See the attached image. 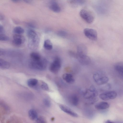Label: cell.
Listing matches in <instances>:
<instances>
[{"label":"cell","mask_w":123,"mask_h":123,"mask_svg":"<svg viewBox=\"0 0 123 123\" xmlns=\"http://www.w3.org/2000/svg\"><path fill=\"white\" fill-rule=\"evenodd\" d=\"M76 58L78 61L81 64L84 65L89 64L90 62V59L86 55H77Z\"/></svg>","instance_id":"cell-10"},{"label":"cell","mask_w":123,"mask_h":123,"mask_svg":"<svg viewBox=\"0 0 123 123\" xmlns=\"http://www.w3.org/2000/svg\"><path fill=\"white\" fill-rule=\"evenodd\" d=\"M30 56L31 60H38L42 58L40 55L36 52H34L31 53L30 54Z\"/></svg>","instance_id":"cell-23"},{"label":"cell","mask_w":123,"mask_h":123,"mask_svg":"<svg viewBox=\"0 0 123 123\" xmlns=\"http://www.w3.org/2000/svg\"><path fill=\"white\" fill-rule=\"evenodd\" d=\"M80 17L86 23L91 24L94 19V16L93 13L89 10L86 9H81L80 12Z\"/></svg>","instance_id":"cell-5"},{"label":"cell","mask_w":123,"mask_h":123,"mask_svg":"<svg viewBox=\"0 0 123 123\" xmlns=\"http://www.w3.org/2000/svg\"><path fill=\"white\" fill-rule=\"evenodd\" d=\"M34 123H46L45 118L42 117H39L35 120Z\"/></svg>","instance_id":"cell-25"},{"label":"cell","mask_w":123,"mask_h":123,"mask_svg":"<svg viewBox=\"0 0 123 123\" xmlns=\"http://www.w3.org/2000/svg\"><path fill=\"white\" fill-rule=\"evenodd\" d=\"M10 66L8 62L1 59H0V68L2 69L8 68Z\"/></svg>","instance_id":"cell-19"},{"label":"cell","mask_w":123,"mask_h":123,"mask_svg":"<svg viewBox=\"0 0 123 123\" xmlns=\"http://www.w3.org/2000/svg\"><path fill=\"white\" fill-rule=\"evenodd\" d=\"M12 1L14 2H18L20 1L19 0H12Z\"/></svg>","instance_id":"cell-32"},{"label":"cell","mask_w":123,"mask_h":123,"mask_svg":"<svg viewBox=\"0 0 123 123\" xmlns=\"http://www.w3.org/2000/svg\"><path fill=\"white\" fill-rule=\"evenodd\" d=\"M62 77L65 81L69 84H72L75 81V80L72 75L70 74H64L63 75Z\"/></svg>","instance_id":"cell-15"},{"label":"cell","mask_w":123,"mask_h":123,"mask_svg":"<svg viewBox=\"0 0 123 123\" xmlns=\"http://www.w3.org/2000/svg\"><path fill=\"white\" fill-rule=\"evenodd\" d=\"M41 88L45 91H48L49 90V87L48 84L45 82H42L41 86Z\"/></svg>","instance_id":"cell-26"},{"label":"cell","mask_w":123,"mask_h":123,"mask_svg":"<svg viewBox=\"0 0 123 123\" xmlns=\"http://www.w3.org/2000/svg\"><path fill=\"white\" fill-rule=\"evenodd\" d=\"M13 31L15 34L21 35L24 33L25 31L24 29L21 27L17 26L13 29Z\"/></svg>","instance_id":"cell-22"},{"label":"cell","mask_w":123,"mask_h":123,"mask_svg":"<svg viewBox=\"0 0 123 123\" xmlns=\"http://www.w3.org/2000/svg\"><path fill=\"white\" fill-rule=\"evenodd\" d=\"M44 48L47 50H51L53 48V45L50 40L47 39L45 40L44 43Z\"/></svg>","instance_id":"cell-20"},{"label":"cell","mask_w":123,"mask_h":123,"mask_svg":"<svg viewBox=\"0 0 123 123\" xmlns=\"http://www.w3.org/2000/svg\"><path fill=\"white\" fill-rule=\"evenodd\" d=\"M9 39L8 37L4 34H0V40L2 41H8Z\"/></svg>","instance_id":"cell-27"},{"label":"cell","mask_w":123,"mask_h":123,"mask_svg":"<svg viewBox=\"0 0 123 123\" xmlns=\"http://www.w3.org/2000/svg\"><path fill=\"white\" fill-rule=\"evenodd\" d=\"M77 54L78 55H86L87 49L86 47L84 44L78 45L77 48Z\"/></svg>","instance_id":"cell-14"},{"label":"cell","mask_w":123,"mask_h":123,"mask_svg":"<svg viewBox=\"0 0 123 123\" xmlns=\"http://www.w3.org/2000/svg\"><path fill=\"white\" fill-rule=\"evenodd\" d=\"M28 115L30 118L33 120H35L38 117L37 111L33 109H31L29 110Z\"/></svg>","instance_id":"cell-17"},{"label":"cell","mask_w":123,"mask_h":123,"mask_svg":"<svg viewBox=\"0 0 123 123\" xmlns=\"http://www.w3.org/2000/svg\"><path fill=\"white\" fill-rule=\"evenodd\" d=\"M28 39V44L31 48H36L38 44L39 40L38 36L34 30L31 29L28 30L27 33Z\"/></svg>","instance_id":"cell-3"},{"label":"cell","mask_w":123,"mask_h":123,"mask_svg":"<svg viewBox=\"0 0 123 123\" xmlns=\"http://www.w3.org/2000/svg\"><path fill=\"white\" fill-rule=\"evenodd\" d=\"M61 65L60 59L58 57H56L50 65L49 70L53 73H56L60 70Z\"/></svg>","instance_id":"cell-6"},{"label":"cell","mask_w":123,"mask_h":123,"mask_svg":"<svg viewBox=\"0 0 123 123\" xmlns=\"http://www.w3.org/2000/svg\"><path fill=\"white\" fill-rule=\"evenodd\" d=\"M43 102L44 105L47 107H49L51 106V102L47 98L44 99L43 100Z\"/></svg>","instance_id":"cell-28"},{"label":"cell","mask_w":123,"mask_h":123,"mask_svg":"<svg viewBox=\"0 0 123 123\" xmlns=\"http://www.w3.org/2000/svg\"><path fill=\"white\" fill-rule=\"evenodd\" d=\"M59 107L63 112L69 115L74 117L78 116V114L68 107L63 105H60Z\"/></svg>","instance_id":"cell-12"},{"label":"cell","mask_w":123,"mask_h":123,"mask_svg":"<svg viewBox=\"0 0 123 123\" xmlns=\"http://www.w3.org/2000/svg\"><path fill=\"white\" fill-rule=\"evenodd\" d=\"M47 64V61L44 58H41L40 60L35 61L31 60L30 62L29 65L30 67L33 69L42 70L46 68Z\"/></svg>","instance_id":"cell-4"},{"label":"cell","mask_w":123,"mask_h":123,"mask_svg":"<svg viewBox=\"0 0 123 123\" xmlns=\"http://www.w3.org/2000/svg\"><path fill=\"white\" fill-rule=\"evenodd\" d=\"M4 29L3 26L1 25H0V34H4Z\"/></svg>","instance_id":"cell-30"},{"label":"cell","mask_w":123,"mask_h":123,"mask_svg":"<svg viewBox=\"0 0 123 123\" xmlns=\"http://www.w3.org/2000/svg\"><path fill=\"white\" fill-rule=\"evenodd\" d=\"M117 96V93L115 91H110L100 94L99 97L103 100H107L115 99Z\"/></svg>","instance_id":"cell-8"},{"label":"cell","mask_w":123,"mask_h":123,"mask_svg":"<svg viewBox=\"0 0 123 123\" xmlns=\"http://www.w3.org/2000/svg\"><path fill=\"white\" fill-rule=\"evenodd\" d=\"M105 123H114L113 122L109 120H108Z\"/></svg>","instance_id":"cell-31"},{"label":"cell","mask_w":123,"mask_h":123,"mask_svg":"<svg viewBox=\"0 0 123 123\" xmlns=\"http://www.w3.org/2000/svg\"><path fill=\"white\" fill-rule=\"evenodd\" d=\"M67 34L66 32L63 31H60L57 32L58 35L61 37H64L66 36Z\"/></svg>","instance_id":"cell-29"},{"label":"cell","mask_w":123,"mask_h":123,"mask_svg":"<svg viewBox=\"0 0 123 123\" xmlns=\"http://www.w3.org/2000/svg\"><path fill=\"white\" fill-rule=\"evenodd\" d=\"M115 70L121 77L123 78V62L116 63L114 65Z\"/></svg>","instance_id":"cell-13"},{"label":"cell","mask_w":123,"mask_h":123,"mask_svg":"<svg viewBox=\"0 0 123 123\" xmlns=\"http://www.w3.org/2000/svg\"><path fill=\"white\" fill-rule=\"evenodd\" d=\"M24 37L21 35L15 34L13 36L12 43L17 46H19L24 42Z\"/></svg>","instance_id":"cell-9"},{"label":"cell","mask_w":123,"mask_h":123,"mask_svg":"<svg viewBox=\"0 0 123 123\" xmlns=\"http://www.w3.org/2000/svg\"><path fill=\"white\" fill-rule=\"evenodd\" d=\"M38 83V80L34 78H31L28 80L27 81L28 85L31 87H33L36 86Z\"/></svg>","instance_id":"cell-21"},{"label":"cell","mask_w":123,"mask_h":123,"mask_svg":"<svg viewBox=\"0 0 123 123\" xmlns=\"http://www.w3.org/2000/svg\"><path fill=\"white\" fill-rule=\"evenodd\" d=\"M109 107V104L105 102H101L95 105V108L99 110H104L108 108Z\"/></svg>","instance_id":"cell-16"},{"label":"cell","mask_w":123,"mask_h":123,"mask_svg":"<svg viewBox=\"0 0 123 123\" xmlns=\"http://www.w3.org/2000/svg\"><path fill=\"white\" fill-rule=\"evenodd\" d=\"M83 32L85 36L89 39L92 41H96L97 39V33L95 30L91 28H86L84 29Z\"/></svg>","instance_id":"cell-7"},{"label":"cell","mask_w":123,"mask_h":123,"mask_svg":"<svg viewBox=\"0 0 123 123\" xmlns=\"http://www.w3.org/2000/svg\"><path fill=\"white\" fill-rule=\"evenodd\" d=\"M94 81L98 85H104L107 83L108 81V78L105 72L99 71L95 73L93 75Z\"/></svg>","instance_id":"cell-2"},{"label":"cell","mask_w":123,"mask_h":123,"mask_svg":"<svg viewBox=\"0 0 123 123\" xmlns=\"http://www.w3.org/2000/svg\"><path fill=\"white\" fill-rule=\"evenodd\" d=\"M69 101L70 103L74 106H77L79 102L78 97L75 94L72 95L70 96L69 98Z\"/></svg>","instance_id":"cell-18"},{"label":"cell","mask_w":123,"mask_h":123,"mask_svg":"<svg viewBox=\"0 0 123 123\" xmlns=\"http://www.w3.org/2000/svg\"><path fill=\"white\" fill-rule=\"evenodd\" d=\"M82 94L84 98L91 103H93L97 100V97L98 92L93 86H91L89 88L83 91Z\"/></svg>","instance_id":"cell-1"},{"label":"cell","mask_w":123,"mask_h":123,"mask_svg":"<svg viewBox=\"0 0 123 123\" xmlns=\"http://www.w3.org/2000/svg\"><path fill=\"white\" fill-rule=\"evenodd\" d=\"M85 2L84 0H71L70 1V3L72 5L75 6L82 5Z\"/></svg>","instance_id":"cell-24"},{"label":"cell","mask_w":123,"mask_h":123,"mask_svg":"<svg viewBox=\"0 0 123 123\" xmlns=\"http://www.w3.org/2000/svg\"><path fill=\"white\" fill-rule=\"evenodd\" d=\"M49 7L51 10L55 12H59L61 11V7L58 3L54 0L51 1L49 2Z\"/></svg>","instance_id":"cell-11"}]
</instances>
